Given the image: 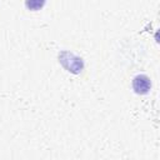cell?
I'll return each instance as SVG.
<instances>
[{"label":"cell","instance_id":"6da1fadb","mask_svg":"<svg viewBox=\"0 0 160 160\" xmlns=\"http://www.w3.org/2000/svg\"><path fill=\"white\" fill-rule=\"evenodd\" d=\"M59 60L60 62L62 64V66L68 70V71H71L74 74H78L84 68V64H82V60L81 58L69 52V51H62L60 55H59Z\"/></svg>","mask_w":160,"mask_h":160},{"label":"cell","instance_id":"3957f363","mask_svg":"<svg viewBox=\"0 0 160 160\" xmlns=\"http://www.w3.org/2000/svg\"><path fill=\"white\" fill-rule=\"evenodd\" d=\"M44 4H45V1H41V2H40V1H30V2L26 1V2H25V5H26L28 8H30L31 10H38V9L41 8Z\"/></svg>","mask_w":160,"mask_h":160},{"label":"cell","instance_id":"7a4b0ae2","mask_svg":"<svg viewBox=\"0 0 160 160\" xmlns=\"http://www.w3.org/2000/svg\"><path fill=\"white\" fill-rule=\"evenodd\" d=\"M151 88V81L146 75H136L132 80V89L135 90L136 94L144 95L146 94Z\"/></svg>","mask_w":160,"mask_h":160}]
</instances>
